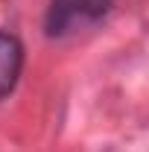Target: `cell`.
Listing matches in <instances>:
<instances>
[{"label":"cell","mask_w":149,"mask_h":152,"mask_svg":"<svg viewBox=\"0 0 149 152\" xmlns=\"http://www.w3.org/2000/svg\"><path fill=\"white\" fill-rule=\"evenodd\" d=\"M23 67V47L12 32H0V99L15 91Z\"/></svg>","instance_id":"cell-2"},{"label":"cell","mask_w":149,"mask_h":152,"mask_svg":"<svg viewBox=\"0 0 149 152\" xmlns=\"http://www.w3.org/2000/svg\"><path fill=\"white\" fill-rule=\"evenodd\" d=\"M111 6L114 0H50L44 29L50 38H64L76 29H85L102 20L111 12Z\"/></svg>","instance_id":"cell-1"}]
</instances>
